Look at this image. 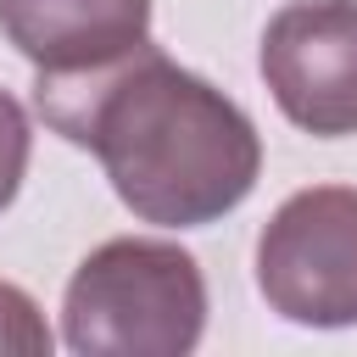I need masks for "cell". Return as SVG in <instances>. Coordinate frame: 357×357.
Here are the masks:
<instances>
[{
    "instance_id": "2",
    "label": "cell",
    "mask_w": 357,
    "mask_h": 357,
    "mask_svg": "<svg viewBox=\"0 0 357 357\" xmlns=\"http://www.w3.org/2000/svg\"><path fill=\"white\" fill-rule=\"evenodd\" d=\"M206 329V279L167 240L95 245L61 296V335L84 357H184Z\"/></svg>"
},
{
    "instance_id": "1",
    "label": "cell",
    "mask_w": 357,
    "mask_h": 357,
    "mask_svg": "<svg viewBox=\"0 0 357 357\" xmlns=\"http://www.w3.org/2000/svg\"><path fill=\"white\" fill-rule=\"evenodd\" d=\"M33 106L61 139L106 167L117 201L139 223H218L262 173L251 117L156 45L84 78H33Z\"/></svg>"
},
{
    "instance_id": "3",
    "label": "cell",
    "mask_w": 357,
    "mask_h": 357,
    "mask_svg": "<svg viewBox=\"0 0 357 357\" xmlns=\"http://www.w3.org/2000/svg\"><path fill=\"white\" fill-rule=\"evenodd\" d=\"M262 301L307 329L357 324V190L312 184L296 190L257 240Z\"/></svg>"
},
{
    "instance_id": "6",
    "label": "cell",
    "mask_w": 357,
    "mask_h": 357,
    "mask_svg": "<svg viewBox=\"0 0 357 357\" xmlns=\"http://www.w3.org/2000/svg\"><path fill=\"white\" fill-rule=\"evenodd\" d=\"M0 351L11 357H50V324L39 312V301L17 284L0 279Z\"/></svg>"
},
{
    "instance_id": "5",
    "label": "cell",
    "mask_w": 357,
    "mask_h": 357,
    "mask_svg": "<svg viewBox=\"0 0 357 357\" xmlns=\"http://www.w3.org/2000/svg\"><path fill=\"white\" fill-rule=\"evenodd\" d=\"M0 33L33 78H84L151 45V0H0Z\"/></svg>"
},
{
    "instance_id": "7",
    "label": "cell",
    "mask_w": 357,
    "mask_h": 357,
    "mask_svg": "<svg viewBox=\"0 0 357 357\" xmlns=\"http://www.w3.org/2000/svg\"><path fill=\"white\" fill-rule=\"evenodd\" d=\"M28 145H33V134H28V112L0 89V212H6V206L17 201V190H22Z\"/></svg>"
},
{
    "instance_id": "4",
    "label": "cell",
    "mask_w": 357,
    "mask_h": 357,
    "mask_svg": "<svg viewBox=\"0 0 357 357\" xmlns=\"http://www.w3.org/2000/svg\"><path fill=\"white\" fill-rule=\"evenodd\" d=\"M262 84L296 128L357 134V0L279 6L262 28Z\"/></svg>"
}]
</instances>
